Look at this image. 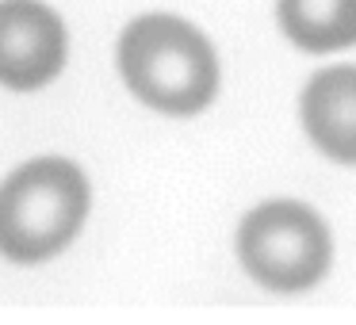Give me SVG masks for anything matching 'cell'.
<instances>
[{"label": "cell", "instance_id": "obj_1", "mask_svg": "<svg viewBox=\"0 0 356 325\" xmlns=\"http://www.w3.org/2000/svg\"><path fill=\"white\" fill-rule=\"evenodd\" d=\"M119 73L146 108L161 115H195L218 92V58L200 27L149 12L127 24L119 39Z\"/></svg>", "mask_w": 356, "mask_h": 325}, {"label": "cell", "instance_id": "obj_2", "mask_svg": "<svg viewBox=\"0 0 356 325\" xmlns=\"http://www.w3.org/2000/svg\"><path fill=\"white\" fill-rule=\"evenodd\" d=\"M88 215V180L65 157L27 161L0 184V256L42 264L81 233Z\"/></svg>", "mask_w": 356, "mask_h": 325}, {"label": "cell", "instance_id": "obj_3", "mask_svg": "<svg viewBox=\"0 0 356 325\" xmlns=\"http://www.w3.org/2000/svg\"><path fill=\"white\" fill-rule=\"evenodd\" d=\"M238 256L261 287L276 294H299L330 272L333 241L307 203L268 199L241 218Z\"/></svg>", "mask_w": 356, "mask_h": 325}, {"label": "cell", "instance_id": "obj_4", "mask_svg": "<svg viewBox=\"0 0 356 325\" xmlns=\"http://www.w3.org/2000/svg\"><path fill=\"white\" fill-rule=\"evenodd\" d=\"M65 24L42 0H0V85L35 92L65 65Z\"/></svg>", "mask_w": 356, "mask_h": 325}, {"label": "cell", "instance_id": "obj_5", "mask_svg": "<svg viewBox=\"0 0 356 325\" xmlns=\"http://www.w3.org/2000/svg\"><path fill=\"white\" fill-rule=\"evenodd\" d=\"M302 126L325 157L356 165V65H330L302 88Z\"/></svg>", "mask_w": 356, "mask_h": 325}, {"label": "cell", "instance_id": "obj_6", "mask_svg": "<svg viewBox=\"0 0 356 325\" xmlns=\"http://www.w3.org/2000/svg\"><path fill=\"white\" fill-rule=\"evenodd\" d=\"M280 31L307 54L356 47V0H280Z\"/></svg>", "mask_w": 356, "mask_h": 325}]
</instances>
